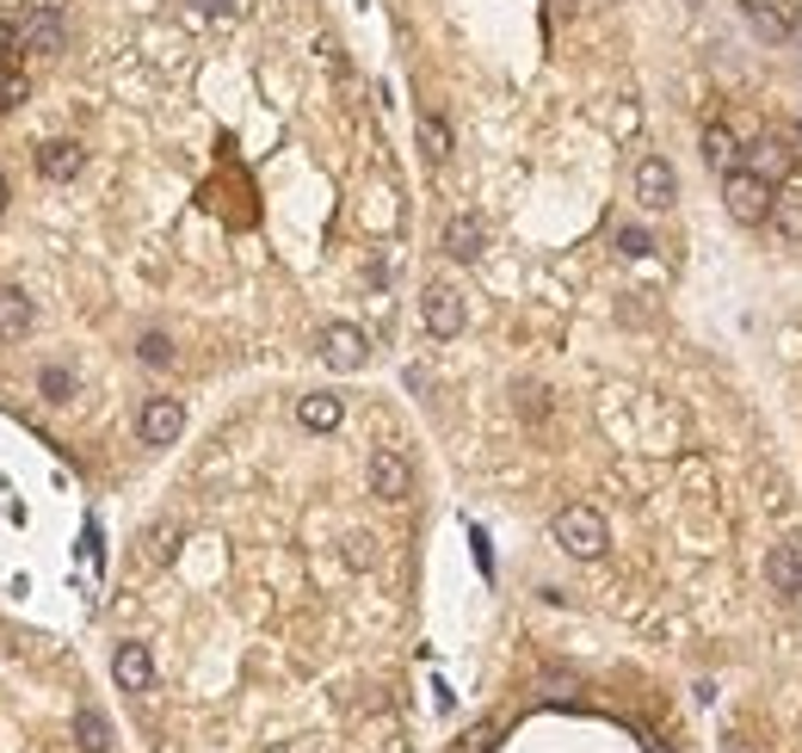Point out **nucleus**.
<instances>
[{"label": "nucleus", "mask_w": 802, "mask_h": 753, "mask_svg": "<svg viewBox=\"0 0 802 753\" xmlns=\"http://www.w3.org/2000/svg\"><path fill=\"white\" fill-rule=\"evenodd\" d=\"M38 167H43V179H75L80 174V149L75 142H43Z\"/></svg>", "instance_id": "2eb2a0df"}, {"label": "nucleus", "mask_w": 802, "mask_h": 753, "mask_svg": "<svg viewBox=\"0 0 802 753\" xmlns=\"http://www.w3.org/2000/svg\"><path fill=\"white\" fill-rule=\"evenodd\" d=\"M20 43L25 50H62V0H32L20 20Z\"/></svg>", "instance_id": "20e7f679"}, {"label": "nucleus", "mask_w": 802, "mask_h": 753, "mask_svg": "<svg viewBox=\"0 0 802 753\" xmlns=\"http://www.w3.org/2000/svg\"><path fill=\"white\" fill-rule=\"evenodd\" d=\"M772 223H778L784 241H802V179H790V186L772 198Z\"/></svg>", "instance_id": "4468645a"}, {"label": "nucleus", "mask_w": 802, "mask_h": 753, "mask_svg": "<svg viewBox=\"0 0 802 753\" xmlns=\"http://www.w3.org/2000/svg\"><path fill=\"white\" fill-rule=\"evenodd\" d=\"M772 179H760V174H728L723 179V204H728V216H735V223H741V229H753V223H765V216H772Z\"/></svg>", "instance_id": "f03ea898"}, {"label": "nucleus", "mask_w": 802, "mask_h": 753, "mask_svg": "<svg viewBox=\"0 0 802 753\" xmlns=\"http://www.w3.org/2000/svg\"><path fill=\"white\" fill-rule=\"evenodd\" d=\"M550 531H555V543H562L568 556H580V562L605 556V543H612V531H605V519H599L592 506H562Z\"/></svg>", "instance_id": "f257e3e1"}, {"label": "nucleus", "mask_w": 802, "mask_h": 753, "mask_svg": "<svg viewBox=\"0 0 802 753\" xmlns=\"http://www.w3.org/2000/svg\"><path fill=\"white\" fill-rule=\"evenodd\" d=\"M25 328H32V303L20 290H0V340H20Z\"/></svg>", "instance_id": "dca6fc26"}, {"label": "nucleus", "mask_w": 802, "mask_h": 753, "mask_svg": "<svg viewBox=\"0 0 802 753\" xmlns=\"http://www.w3.org/2000/svg\"><path fill=\"white\" fill-rule=\"evenodd\" d=\"M75 741L87 753H105V748H112V723H105L99 711H75Z\"/></svg>", "instance_id": "f3484780"}, {"label": "nucleus", "mask_w": 802, "mask_h": 753, "mask_svg": "<svg viewBox=\"0 0 802 753\" xmlns=\"http://www.w3.org/2000/svg\"><path fill=\"white\" fill-rule=\"evenodd\" d=\"M364 352H371V347H364V334L352 328V322H334V328H322V359H327L334 371H359Z\"/></svg>", "instance_id": "6e6552de"}, {"label": "nucleus", "mask_w": 802, "mask_h": 753, "mask_svg": "<svg viewBox=\"0 0 802 753\" xmlns=\"http://www.w3.org/2000/svg\"><path fill=\"white\" fill-rule=\"evenodd\" d=\"M371 494H383V501H408L414 494V464L401 457V451H371Z\"/></svg>", "instance_id": "39448f33"}, {"label": "nucleus", "mask_w": 802, "mask_h": 753, "mask_svg": "<svg viewBox=\"0 0 802 753\" xmlns=\"http://www.w3.org/2000/svg\"><path fill=\"white\" fill-rule=\"evenodd\" d=\"M0 211H7V179H0Z\"/></svg>", "instance_id": "5701e85b"}, {"label": "nucleus", "mask_w": 802, "mask_h": 753, "mask_svg": "<svg viewBox=\"0 0 802 753\" xmlns=\"http://www.w3.org/2000/svg\"><path fill=\"white\" fill-rule=\"evenodd\" d=\"M673 198H679V174H673V161H661V155L636 161V204H642V211H673Z\"/></svg>", "instance_id": "7ed1b4c3"}, {"label": "nucleus", "mask_w": 802, "mask_h": 753, "mask_svg": "<svg viewBox=\"0 0 802 753\" xmlns=\"http://www.w3.org/2000/svg\"><path fill=\"white\" fill-rule=\"evenodd\" d=\"M340 396H327V389H315V396H303V402H297V421L309 426V432H334V426H340Z\"/></svg>", "instance_id": "ddd939ff"}, {"label": "nucleus", "mask_w": 802, "mask_h": 753, "mask_svg": "<svg viewBox=\"0 0 802 753\" xmlns=\"http://www.w3.org/2000/svg\"><path fill=\"white\" fill-rule=\"evenodd\" d=\"M765 587H772L778 599L802 593V550L797 543H772V556H765Z\"/></svg>", "instance_id": "1a4fd4ad"}, {"label": "nucleus", "mask_w": 802, "mask_h": 753, "mask_svg": "<svg viewBox=\"0 0 802 753\" xmlns=\"http://www.w3.org/2000/svg\"><path fill=\"white\" fill-rule=\"evenodd\" d=\"M112 679L124 686V692H149V679H154L149 649H142V642H124V649L112 655Z\"/></svg>", "instance_id": "9b49d317"}, {"label": "nucleus", "mask_w": 802, "mask_h": 753, "mask_svg": "<svg viewBox=\"0 0 802 753\" xmlns=\"http://www.w3.org/2000/svg\"><path fill=\"white\" fill-rule=\"evenodd\" d=\"M68 389H75L68 384V371H57V365L43 371V396H50V402H68Z\"/></svg>", "instance_id": "aec40b11"}, {"label": "nucleus", "mask_w": 802, "mask_h": 753, "mask_svg": "<svg viewBox=\"0 0 802 753\" xmlns=\"http://www.w3.org/2000/svg\"><path fill=\"white\" fill-rule=\"evenodd\" d=\"M481 248H488V229H481L476 216H451V223H444V253H451V260H476Z\"/></svg>", "instance_id": "f8f14e48"}, {"label": "nucleus", "mask_w": 802, "mask_h": 753, "mask_svg": "<svg viewBox=\"0 0 802 753\" xmlns=\"http://www.w3.org/2000/svg\"><path fill=\"white\" fill-rule=\"evenodd\" d=\"M421 149H426V161L451 155V130H444V117H433V112L421 117Z\"/></svg>", "instance_id": "a211bd4d"}, {"label": "nucleus", "mask_w": 802, "mask_h": 753, "mask_svg": "<svg viewBox=\"0 0 802 753\" xmlns=\"http://www.w3.org/2000/svg\"><path fill=\"white\" fill-rule=\"evenodd\" d=\"M142 365H173V347H167V334H142Z\"/></svg>", "instance_id": "6ab92c4d"}, {"label": "nucleus", "mask_w": 802, "mask_h": 753, "mask_svg": "<svg viewBox=\"0 0 802 753\" xmlns=\"http://www.w3.org/2000/svg\"><path fill=\"white\" fill-rule=\"evenodd\" d=\"M741 130H735V124H710L704 130V161L710 167H716V174H741Z\"/></svg>", "instance_id": "9d476101"}, {"label": "nucleus", "mask_w": 802, "mask_h": 753, "mask_svg": "<svg viewBox=\"0 0 802 753\" xmlns=\"http://www.w3.org/2000/svg\"><path fill=\"white\" fill-rule=\"evenodd\" d=\"M617 248L636 260V253H649V235H642V229H617Z\"/></svg>", "instance_id": "412c9836"}, {"label": "nucleus", "mask_w": 802, "mask_h": 753, "mask_svg": "<svg viewBox=\"0 0 802 753\" xmlns=\"http://www.w3.org/2000/svg\"><path fill=\"white\" fill-rule=\"evenodd\" d=\"M136 432H142V444H173L179 432H186V407L173 402V396H149V402H142Z\"/></svg>", "instance_id": "423d86ee"}, {"label": "nucleus", "mask_w": 802, "mask_h": 753, "mask_svg": "<svg viewBox=\"0 0 802 753\" xmlns=\"http://www.w3.org/2000/svg\"><path fill=\"white\" fill-rule=\"evenodd\" d=\"M723 753H747V741H735V735H728V741H723Z\"/></svg>", "instance_id": "4be33fe9"}, {"label": "nucleus", "mask_w": 802, "mask_h": 753, "mask_svg": "<svg viewBox=\"0 0 802 753\" xmlns=\"http://www.w3.org/2000/svg\"><path fill=\"white\" fill-rule=\"evenodd\" d=\"M421 315H426V328L439 334V340H458L463 334V297L451 285H433L421 297Z\"/></svg>", "instance_id": "0eeeda50"}]
</instances>
